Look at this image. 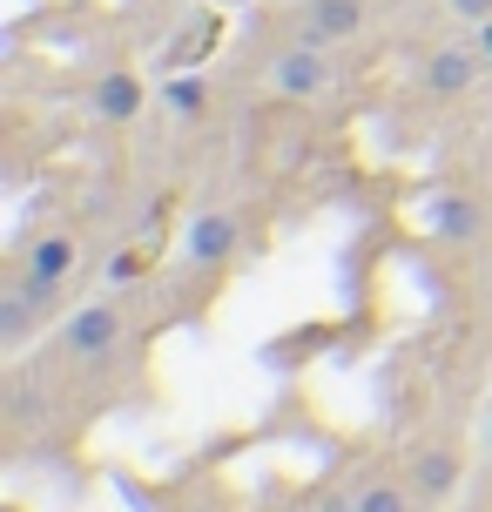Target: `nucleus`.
Instances as JSON below:
<instances>
[{
	"label": "nucleus",
	"instance_id": "nucleus-1",
	"mask_svg": "<svg viewBox=\"0 0 492 512\" xmlns=\"http://www.w3.org/2000/svg\"><path fill=\"white\" fill-rule=\"evenodd\" d=\"M75 263H81L75 236H68V230H41V236H27L21 250H14L7 277L21 283V290H34L41 304H54V297H61V283L75 277Z\"/></svg>",
	"mask_w": 492,
	"mask_h": 512
},
{
	"label": "nucleus",
	"instance_id": "nucleus-2",
	"mask_svg": "<svg viewBox=\"0 0 492 512\" xmlns=\"http://www.w3.org/2000/svg\"><path fill=\"white\" fill-rule=\"evenodd\" d=\"M263 88L284 95V102H324L337 88V61L331 48H311V41H290L263 61Z\"/></svg>",
	"mask_w": 492,
	"mask_h": 512
},
{
	"label": "nucleus",
	"instance_id": "nucleus-3",
	"mask_svg": "<svg viewBox=\"0 0 492 512\" xmlns=\"http://www.w3.org/2000/svg\"><path fill=\"white\" fill-rule=\"evenodd\" d=\"M418 230L432 236V243H486L492 236V209L466 189H432L425 203H418Z\"/></svg>",
	"mask_w": 492,
	"mask_h": 512
},
{
	"label": "nucleus",
	"instance_id": "nucleus-4",
	"mask_svg": "<svg viewBox=\"0 0 492 512\" xmlns=\"http://www.w3.org/2000/svg\"><path fill=\"white\" fill-rule=\"evenodd\" d=\"M479 75H486L479 41H445V48H432L418 61V95H425V102H459Z\"/></svg>",
	"mask_w": 492,
	"mask_h": 512
},
{
	"label": "nucleus",
	"instance_id": "nucleus-5",
	"mask_svg": "<svg viewBox=\"0 0 492 512\" xmlns=\"http://www.w3.org/2000/svg\"><path fill=\"white\" fill-rule=\"evenodd\" d=\"M364 21H371V0H304L297 7V41H311V48H351L364 41Z\"/></svg>",
	"mask_w": 492,
	"mask_h": 512
},
{
	"label": "nucleus",
	"instance_id": "nucleus-6",
	"mask_svg": "<svg viewBox=\"0 0 492 512\" xmlns=\"http://www.w3.org/2000/svg\"><path fill=\"white\" fill-rule=\"evenodd\" d=\"M122 344V310L115 304H88V310H75L68 324H61V351L75 364H95V358H108Z\"/></svg>",
	"mask_w": 492,
	"mask_h": 512
},
{
	"label": "nucleus",
	"instance_id": "nucleus-7",
	"mask_svg": "<svg viewBox=\"0 0 492 512\" xmlns=\"http://www.w3.org/2000/svg\"><path fill=\"white\" fill-rule=\"evenodd\" d=\"M405 479L418 486V499H425V506H445V499L459 492V479H466V459H459L452 445H418L412 465H405Z\"/></svg>",
	"mask_w": 492,
	"mask_h": 512
},
{
	"label": "nucleus",
	"instance_id": "nucleus-8",
	"mask_svg": "<svg viewBox=\"0 0 492 512\" xmlns=\"http://www.w3.org/2000/svg\"><path fill=\"white\" fill-rule=\"evenodd\" d=\"M182 256H189L196 270L230 263V256H236V216H223V209H203V216L182 230Z\"/></svg>",
	"mask_w": 492,
	"mask_h": 512
},
{
	"label": "nucleus",
	"instance_id": "nucleus-9",
	"mask_svg": "<svg viewBox=\"0 0 492 512\" xmlns=\"http://www.w3.org/2000/svg\"><path fill=\"white\" fill-rule=\"evenodd\" d=\"M48 310H54V304H41L34 290H21V283L7 277V290H0V344H7V351H21Z\"/></svg>",
	"mask_w": 492,
	"mask_h": 512
},
{
	"label": "nucleus",
	"instance_id": "nucleus-10",
	"mask_svg": "<svg viewBox=\"0 0 492 512\" xmlns=\"http://www.w3.org/2000/svg\"><path fill=\"white\" fill-rule=\"evenodd\" d=\"M425 499H418L412 479H371V486L351 492V512H418Z\"/></svg>",
	"mask_w": 492,
	"mask_h": 512
},
{
	"label": "nucleus",
	"instance_id": "nucleus-11",
	"mask_svg": "<svg viewBox=\"0 0 492 512\" xmlns=\"http://www.w3.org/2000/svg\"><path fill=\"white\" fill-rule=\"evenodd\" d=\"M95 115H102V122H135V115H142V81L135 75H108V81H95Z\"/></svg>",
	"mask_w": 492,
	"mask_h": 512
},
{
	"label": "nucleus",
	"instance_id": "nucleus-12",
	"mask_svg": "<svg viewBox=\"0 0 492 512\" xmlns=\"http://www.w3.org/2000/svg\"><path fill=\"white\" fill-rule=\"evenodd\" d=\"M445 7H452V21H459V27L492 21V0H445Z\"/></svg>",
	"mask_w": 492,
	"mask_h": 512
},
{
	"label": "nucleus",
	"instance_id": "nucleus-13",
	"mask_svg": "<svg viewBox=\"0 0 492 512\" xmlns=\"http://www.w3.org/2000/svg\"><path fill=\"white\" fill-rule=\"evenodd\" d=\"M472 41H479V54H486V68H492V21H479V27H472Z\"/></svg>",
	"mask_w": 492,
	"mask_h": 512
},
{
	"label": "nucleus",
	"instance_id": "nucleus-14",
	"mask_svg": "<svg viewBox=\"0 0 492 512\" xmlns=\"http://www.w3.org/2000/svg\"><path fill=\"white\" fill-rule=\"evenodd\" d=\"M479 452H486V465H492V411H486V432H479Z\"/></svg>",
	"mask_w": 492,
	"mask_h": 512
},
{
	"label": "nucleus",
	"instance_id": "nucleus-15",
	"mask_svg": "<svg viewBox=\"0 0 492 512\" xmlns=\"http://www.w3.org/2000/svg\"><path fill=\"white\" fill-rule=\"evenodd\" d=\"M297 512H324V506H297ZM331 512H351V499H344V506H331Z\"/></svg>",
	"mask_w": 492,
	"mask_h": 512
}]
</instances>
